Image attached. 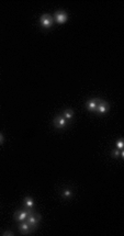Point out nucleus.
<instances>
[{
	"instance_id": "obj_1",
	"label": "nucleus",
	"mask_w": 124,
	"mask_h": 236,
	"mask_svg": "<svg viewBox=\"0 0 124 236\" xmlns=\"http://www.w3.org/2000/svg\"><path fill=\"white\" fill-rule=\"evenodd\" d=\"M33 212V209H27V208H24V209H21L19 211H16L13 215V219L17 221V222H23V221H27V216L30 215L31 213Z\"/></svg>"
},
{
	"instance_id": "obj_2",
	"label": "nucleus",
	"mask_w": 124,
	"mask_h": 236,
	"mask_svg": "<svg viewBox=\"0 0 124 236\" xmlns=\"http://www.w3.org/2000/svg\"><path fill=\"white\" fill-rule=\"evenodd\" d=\"M40 221H41V215L39 213L34 212V211L31 213L30 215L27 216V222L29 223V225L31 226V229H33V232L35 231V229H36L37 226H39Z\"/></svg>"
},
{
	"instance_id": "obj_3",
	"label": "nucleus",
	"mask_w": 124,
	"mask_h": 236,
	"mask_svg": "<svg viewBox=\"0 0 124 236\" xmlns=\"http://www.w3.org/2000/svg\"><path fill=\"white\" fill-rule=\"evenodd\" d=\"M40 23H41V27H43V29H50V27H53L54 18L48 13H44L40 19Z\"/></svg>"
},
{
	"instance_id": "obj_4",
	"label": "nucleus",
	"mask_w": 124,
	"mask_h": 236,
	"mask_svg": "<svg viewBox=\"0 0 124 236\" xmlns=\"http://www.w3.org/2000/svg\"><path fill=\"white\" fill-rule=\"evenodd\" d=\"M110 110V105L107 101H104L102 99H99V102H98L97 109H96V113L99 115H104L107 114L108 112Z\"/></svg>"
},
{
	"instance_id": "obj_5",
	"label": "nucleus",
	"mask_w": 124,
	"mask_h": 236,
	"mask_svg": "<svg viewBox=\"0 0 124 236\" xmlns=\"http://www.w3.org/2000/svg\"><path fill=\"white\" fill-rule=\"evenodd\" d=\"M68 122L62 114H57L53 120L54 126L56 128H65L68 125Z\"/></svg>"
},
{
	"instance_id": "obj_6",
	"label": "nucleus",
	"mask_w": 124,
	"mask_h": 236,
	"mask_svg": "<svg viewBox=\"0 0 124 236\" xmlns=\"http://www.w3.org/2000/svg\"><path fill=\"white\" fill-rule=\"evenodd\" d=\"M54 19L58 24H64L68 19V14L64 10H58L54 13Z\"/></svg>"
},
{
	"instance_id": "obj_7",
	"label": "nucleus",
	"mask_w": 124,
	"mask_h": 236,
	"mask_svg": "<svg viewBox=\"0 0 124 236\" xmlns=\"http://www.w3.org/2000/svg\"><path fill=\"white\" fill-rule=\"evenodd\" d=\"M19 231H20L22 234L27 235V234H31L33 232V229H31V226L29 225V223L27 221H23V222H19Z\"/></svg>"
},
{
	"instance_id": "obj_8",
	"label": "nucleus",
	"mask_w": 124,
	"mask_h": 236,
	"mask_svg": "<svg viewBox=\"0 0 124 236\" xmlns=\"http://www.w3.org/2000/svg\"><path fill=\"white\" fill-rule=\"evenodd\" d=\"M98 102H99V99L98 98H91V99H89V100H87V101H86V108H87L88 111H90V112L96 111Z\"/></svg>"
},
{
	"instance_id": "obj_9",
	"label": "nucleus",
	"mask_w": 124,
	"mask_h": 236,
	"mask_svg": "<svg viewBox=\"0 0 124 236\" xmlns=\"http://www.w3.org/2000/svg\"><path fill=\"white\" fill-rule=\"evenodd\" d=\"M62 115H63L67 121H71V119L74 118V110L71 108L65 109L64 111H63V113H62Z\"/></svg>"
},
{
	"instance_id": "obj_10",
	"label": "nucleus",
	"mask_w": 124,
	"mask_h": 236,
	"mask_svg": "<svg viewBox=\"0 0 124 236\" xmlns=\"http://www.w3.org/2000/svg\"><path fill=\"white\" fill-rule=\"evenodd\" d=\"M23 206L24 208H27V209H33L34 208V201L31 197H25L23 199Z\"/></svg>"
},
{
	"instance_id": "obj_11",
	"label": "nucleus",
	"mask_w": 124,
	"mask_h": 236,
	"mask_svg": "<svg viewBox=\"0 0 124 236\" xmlns=\"http://www.w3.org/2000/svg\"><path fill=\"white\" fill-rule=\"evenodd\" d=\"M62 196L64 197L65 199H69L73 197V191H71V189H65L64 191L62 192Z\"/></svg>"
},
{
	"instance_id": "obj_12",
	"label": "nucleus",
	"mask_w": 124,
	"mask_h": 236,
	"mask_svg": "<svg viewBox=\"0 0 124 236\" xmlns=\"http://www.w3.org/2000/svg\"><path fill=\"white\" fill-rule=\"evenodd\" d=\"M115 147H117V149H123L124 148V142L122 141V140H119V141L115 143Z\"/></svg>"
},
{
	"instance_id": "obj_13",
	"label": "nucleus",
	"mask_w": 124,
	"mask_h": 236,
	"mask_svg": "<svg viewBox=\"0 0 124 236\" xmlns=\"http://www.w3.org/2000/svg\"><path fill=\"white\" fill-rule=\"evenodd\" d=\"M120 154H121V151L120 149H113L112 151V157H114V158H117L119 156H120Z\"/></svg>"
},
{
	"instance_id": "obj_14",
	"label": "nucleus",
	"mask_w": 124,
	"mask_h": 236,
	"mask_svg": "<svg viewBox=\"0 0 124 236\" xmlns=\"http://www.w3.org/2000/svg\"><path fill=\"white\" fill-rule=\"evenodd\" d=\"M1 234H2V235L4 236H13L14 235V233L13 232H11V231H6V232H4V233H1Z\"/></svg>"
},
{
	"instance_id": "obj_15",
	"label": "nucleus",
	"mask_w": 124,
	"mask_h": 236,
	"mask_svg": "<svg viewBox=\"0 0 124 236\" xmlns=\"http://www.w3.org/2000/svg\"><path fill=\"white\" fill-rule=\"evenodd\" d=\"M4 143V135L0 133V144H2Z\"/></svg>"
}]
</instances>
